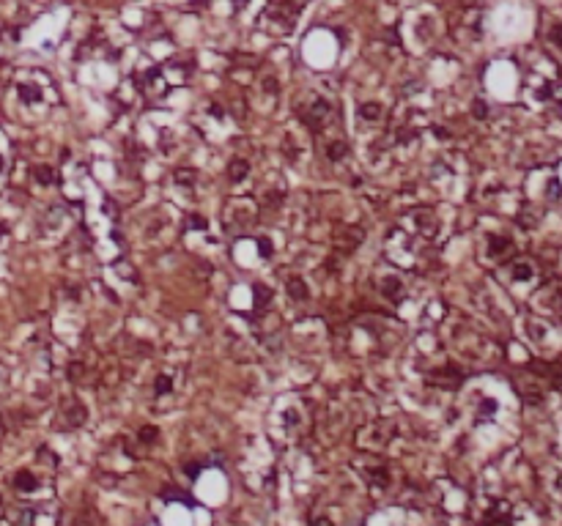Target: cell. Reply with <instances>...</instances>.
<instances>
[{
	"instance_id": "cell-2",
	"label": "cell",
	"mask_w": 562,
	"mask_h": 526,
	"mask_svg": "<svg viewBox=\"0 0 562 526\" xmlns=\"http://www.w3.org/2000/svg\"><path fill=\"white\" fill-rule=\"evenodd\" d=\"M327 115H329V102H324V99H315L313 102V107L305 113V121L313 126V129H318V126L327 121Z\"/></svg>"
},
{
	"instance_id": "cell-9",
	"label": "cell",
	"mask_w": 562,
	"mask_h": 526,
	"mask_svg": "<svg viewBox=\"0 0 562 526\" xmlns=\"http://www.w3.org/2000/svg\"><path fill=\"white\" fill-rule=\"evenodd\" d=\"M33 178L38 181V184H52V167H47V165L33 167Z\"/></svg>"
},
{
	"instance_id": "cell-15",
	"label": "cell",
	"mask_w": 562,
	"mask_h": 526,
	"mask_svg": "<svg viewBox=\"0 0 562 526\" xmlns=\"http://www.w3.org/2000/svg\"><path fill=\"white\" fill-rule=\"evenodd\" d=\"M258 250H260V255H264V258H269V255H272V244H269V238H258Z\"/></svg>"
},
{
	"instance_id": "cell-10",
	"label": "cell",
	"mask_w": 562,
	"mask_h": 526,
	"mask_svg": "<svg viewBox=\"0 0 562 526\" xmlns=\"http://www.w3.org/2000/svg\"><path fill=\"white\" fill-rule=\"evenodd\" d=\"M513 277H516V280H529V277H532V269H529V263H527V260H516Z\"/></svg>"
},
{
	"instance_id": "cell-11",
	"label": "cell",
	"mask_w": 562,
	"mask_h": 526,
	"mask_svg": "<svg viewBox=\"0 0 562 526\" xmlns=\"http://www.w3.org/2000/svg\"><path fill=\"white\" fill-rule=\"evenodd\" d=\"M491 252H496V255H502V252H508L510 250V244H508V238H491Z\"/></svg>"
},
{
	"instance_id": "cell-19",
	"label": "cell",
	"mask_w": 562,
	"mask_h": 526,
	"mask_svg": "<svg viewBox=\"0 0 562 526\" xmlns=\"http://www.w3.org/2000/svg\"><path fill=\"white\" fill-rule=\"evenodd\" d=\"M247 6V0H233V9H244Z\"/></svg>"
},
{
	"instance_id": "cell-17",
	"label": "cell",
	"mask_w": 562,
	"mask_h": 526,
	"mask_svg": "<svg viewBox=\"0 0 562 526\" xmlns=\"http://www.w3.org/2000/svg\"><path fill=\"white\" fill-rule=\"evenodd\" d=\"M189 219H192V222H189V225H192V228H206L203 217H189Z\"/></svg>"
},
{
	"instance_id": "cell-20",
	"label": "cell",
	"mask_w": 562,
	"mask_h": 526,
	"mask_svg": "<svg viewBox=\"0 0 562 526\" xmlns=\"http://www.w3.org/2000/svg\"><path fill=\"white\" fill-rule=\"evenodd\" d=\"M0 170H3V156H0Z\"/></svg>"
},
{
	"instance_id": "cell-8",
	"label": "cell",
	"mask_w": 562,
	"mask_h": 526,
	"mask_svg": "<svg viewBox=\"0 0 562 526\" xmlns=\"http://www.w3.org/2000/svg\"><path fill=\"white\" fill-rule=\"evenodd\" d=\"M346 154H348V146H346L343 140H337V143H329V146H327V156L332 159V162H337V159H343Z\"/></svg>"
},
{
	"instance_id": "cell-21",
	"label": "cell",
	"mask_w": 562,
	"mask_h": 526,
	"mask_svg": "<svg viewBox=\"0 0 562 526\" xmlns=\"http://www.w3.org/2000/svg\"><path fill=\"white\" fill-rule=\"evenodd\" d=\"M0 504H3V496H0Z\"/></svg>"
},
{
	"instance_id": "cell-14",
	"label": "cell",
	"mask_w": 562,
	"mask_h": 526,
	"mask_svg": "<svg viewBox=\"0 0 562 526\" xmlns=\"http://www.w3.org/2000/svg\"><path fill=\"white\" fill-rule=\"evenodd\" d=\"M472 115H477V118H486V115H488L486 105H483V102H472Z\"/></svg>"
},
{
	"instance_id": "cell-12",
	"label": "cell",
	"mask_w": 562,
	"mask_h": 526,
	"mask_svg": "<svg viewBox=\"0 0 562 526\" xmlns=\"http://www.w3.org/2000/svg\"><path fill=\"white\" fill-rule=\"evenodd\" d=\"M269 296H272V293H269L264 285H255V305H258V307H264L266 301H269Z\"/></svg>"
},
{
	"instance_id": "cell-16",
	"label": "cell",
	"mask_w": 562,
	"mask_h": 526,
	"mask_svg": "<svg viewBox=\"0 0 562 526\" xmlns=\"http://www.w3.org/2000/svg\"><path fill=\"white\" fill-rule=\"evenodd\" d=\"M154 436H156V428H143L140 430V438H143V441H154Z\"/></svg>"
},
{
	"instance_id": "cell-6",
	"label": "cell",
	"mask_w": 562,
	"mask_h": 526,
	"mask_svg": "<svg viewBox=\"0 0 562 526\" xmlns=\"http://www.w3.org/2000/svg\"><path fill=\"white\" fill-rule=\"evenodd\" d=\"M228 173H231V181H244V175L250 173V165L244 162V159H233L231 167H228Z\"/></svg>"
},
{
	"instance_id": "cell-7",
	"label": "cell",
	"mask_w": 562,
	"mask_h": 526,
	"mask_svg": "<svg viewBox=\"0 0 562 526\" xmlns=\"http://www.w3.org/2000/svg\"><path fill=\"white\" fill-rule=\"evenodd\" d=\"M288 293H291V299H307V285H305V280H299V277L288 280Z\"/></svg>"
},
{
	"instance_id": "cell-3",
	"label": "cell",
	"mask_w": 562,
	"mask_h": 526,
	"mask_svg": "<svg viewBox=\"0 0 562 526\" xmlns=\"http://www.w3.org/2000/svg\"><path fill=\"white\" fill-rule=\"evenodd\" d=\"M17 96L25 102V105H38V102H42V88H38V85H28V83H19V85H17Z\"/></svg>"
},
{
	"instance_id": "cell-13",
	"label": "cell",
	"mask_w": 562,
	"mask_h": 526,
	"mask_svg": "<svg viewBox=\"0 0 562 526\" xmlns=\"http://www.w3.org/2000/svg\"><path fill=\"white\" fill-rule=\"evenodd\" d=\"M170 387H173V381H170V378L162 373V376L156 378V392H159V395H165V392H170Z\"/></svg>"
},
{
	"instance_id": "cell-4",
	"label": "cell",
	"mask_w": 562,
	"mask_h": 526,
	"mask_svg": "<svg viewBox=\"0 0 562 526\" xmlns=\"http://www.w3.org/2000/svg\"><path fill=\"white\" fill-rule=\"evenodd\" d=\"M14 488L22 491V493L36 491V477L30 474V472H17V474H14Z\"/></svg>"
},
{
	"instance_id": "cell-5",
	"label": "cell",
	"mask_w": 562,
	"mask_h": 526,
	"mask_svg": "<svg viewBox=\"0 0 562 526\" xmlns=\"http://www.w3.org/2000/svg\"><path fill=\"white\" fill-rule=\"evenodd\" d=\"M359 118H365V121H378V118H382V105H378V102L359 105Z\"/></svg>"
},
{
	"instance_id": "cell-18",
	"label": "cell",
	"mask_w": 562,
	"mask_h": 526,
	"mask_svg": "<svg viewBox=\"0 0 562 526\" xmlns=\"http://www.w3.org/2000/svg\"><path fill=\"white\" fill-rule=\"evenodd\" d=\"M313 526H332V523L327 521V518H315V521H313Z\"/></svg>"
},
{
	"instance_id": "cell-1",
	"label": "cell",
	"mask_w": 562,
	"mask_h": 526,
	"mask_svg": "<svg viewBox=\"0 0 562 526\" xmlns=\"http://www.w3.org/2000/svg\"><path fill=\"white\" fill-rule=\"evenodd\" d=\"M433 236H436V217L433 214H414V217H406L403 225L392 228V233L384 241V252L398 266L414 269L417 260L428 250V244L433 241Z\"/></svg>"
}]
</instances>
